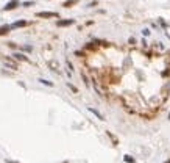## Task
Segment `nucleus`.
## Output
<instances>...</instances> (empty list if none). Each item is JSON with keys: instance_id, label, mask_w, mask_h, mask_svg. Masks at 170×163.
Wrapping results in <instances>:
<instances>
[{"instance_id": "nucleus-7", "label": "nucleus", "mask_w": 170, "mask_h": 163, "mask_svg": "<svg viewBox=\"0 0 170 163\" xmlns=\"http://www.w3.org/2000/svg\"><path fill=\"white\" fill-rule=\"evenodd\" d=\"M14 58H16V60H20V61H28V57H25L24 53H14Z\"/></svg>"}, {"instance_id": "nucleus-14", "label": "nucleus", "mask_w": 170, "mask_h": 163, "mask_svg": "<svg viewBox=\"0 0 170 163\" xmlns=\"http://www.w3.org/2000/svg\"><path fill=\"white\" fill-rule=\"evenodd\" d=\"M6 163H19V162H13V160H6Z\"/></svg>"}, {"instance_id": "nucleus-3", "label": "nucleus", "mask_w": 170, "mask_h": 163, "mask_svg": "<svg viewBox=\"0 0 170 163\" xmlns=\"http://www.w3.org/2000/svg\"><path fill=\"white\" fill-rule=\"evenodd\" d=\"M72 24H73V19H67V21H58L56 22L58 27H69V25H72Z\"/></svg>"}, {"instance_id": "nucleus-10", "label": "nucleus", "mask_w": 170, "mask_h": 163, "mask_svg": "<svg viewBox=\"0 0 170 163\" xmlns=\"http://www.w3.org/2000/svg\"><path fill=\"white\" fill-rule=\"evenodd\" d=\"M125 162H128V163H134V158L131 157V155H125Z\"/></svg>"}, {"instance_id": "nucleus-1", "label": "nucleus", "mask_w": 170, "mask_h": 163, "mask_svg": "<svg viewBox=\"0 0 170 163\" xmlns=\"http://www.w3.org/2000/svg\"><path fill=\"white\" fill-rule=\"evenodd\" d=\"M36 17H58V13H53V11H41V13H36Z\"/></svg>"}, {"instance_id": "nucleus-5", "label": "nucleus", "mask_w": 170, "mask_h": 163, "mask_svg": "<svg viewBox=\"0 0 170 163\" xmlns=\"http://www.w3.org/2000/svg\"><path fill=\"white\" fill-rule=\"evenodd\" d=\"M87 110H89L91 111V113H94L95 116H97V118L100 119V121H103V119H105V118H103V115L102 113H100V111L98 110H95V108H92V107H89V108H87Z\"/></svg>"}, {"instance_id": "nucleus-12", "label": "nucleus", "mask_w": 170, "mask_h": 163, "mask_svg": "<svg viewBox=\"0 0 170 163\" xmlns=\"http://www.w3.org/2000/svg\"><path fill=\"white\" fill-rule=\"evenodd\" d=\"M34 5V2H24V6H31Z\"/></svg>"}, {"instance_id": "nucleus-8", "label": "nucleus", "mask_w": 170, "mask_h": 163, "mask_svg": "<svg viewBox=\"0 0 170 163\" xmlns=\"http://www.w3.org/2000/svg\"><path fill=\"white\" fill-rule=\"evenodd\" d=\"M75 3H78V0H67V2H64V5L66 8H69V6H72V5H75Z\"/></svg>"}, {"instance_id": "nucleus-2", "label": "nucleus", "mask_w": 170, "mask_h": 163, "mask_svg": "<svg viewBox=\"0 0 170 163\" xmlns=\"http://www.w3.org/2000/svg\"><path fill=\"white\" fill-rule=\"evenodd\" d=\"M19 5H20V3H19V0H10V2L3 6V10H5V11H11V10L17 8Z\"/></svg>"}, {"instance_id": "nucleus-11", "label": "nucleus", "mask_w": 170, "mask_h": 163, "mask_svg": "<svg viewBox=\"0 0 170 163\" xmlns=\"http://www.w3.org/2000/svg\"><path fill=\"white\" fill-rule=\"evenodd\" d=\"M67 86H69V88H70V90H72L73 93H76V91H78V90H76V88H75V86H73V85H72V83H67Z\"/></svg>"}, {"instance_id": "nucleus-4", "label": "nucleus", "mask_w": 170, "mask_h": 163, "mask_svg": "<svg viewBox=\"0 0 170 163\" xmlns=\"http://www.w3.org/2000/svg\"><path fill=\"white\" fill-rule=\"evenodd\" d=\"M11 28H22V27H27V21H17L14 22L13 25H10Z\"/></svg>"}, {"instance_id": "nucleus-15", "label": "nucleus", "mask_w": 170, "mask_h": 163, "mask_svg": "<svg viewBox=\"0 0 170 163\" xmlns=\"http://www.w3.org/2000/svg\"><path fill=\"white\" fill-rule=\"evenodd\" d=\"M165 163H170V160H167V162H165Z\"/></svg>"}, {"instance_id": "nucleus-6", "label": "nucleus", "mask_w": 170, "mask_h": 163, "mask_svg": "<svg viewBox=\"0 0 170 163\" xmlns=\"http://www.w3.org/2000/svg\"><path fill=\"white\" fill-rule=\"evenodd\" d=\"M11 30V27L10 25H3V27H0V36H3V35H6Z\"/></svg>"}, {"instance_id": "nucleus-13", "label": "nucleus", "mask_w": 170, "mask_h": 163, "mask_svg": "<svg viewBox=\"0 0 170 163\" xmlns=\"http://www.w3.org/2000/svg\"><path fill=\"white\" fill-rule=\"evenodd\" d=\"M142 33H144V36H148V35H150V30H147V28H145Z\"/></svg>"}, {"instance_id": "nucleus-9", "label": "nucleus", "mask_w": 170, "mask_h": 163, "mask_svg": "<svg viewBox=\"0 0 170 163\" xmlns=\"http://www.w3.org/2000/svg\"><path fill=\"white\" fill-rule=\"evenodd\" d=\"M39 82L42 85H47V86H53V83L52 82H48V80H44V79H39Z\"/></svg>"}]
</instances>
